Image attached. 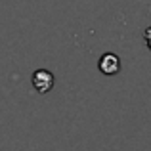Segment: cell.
Segmentation results:
<instances>
[{
    "label": "cell",
    "mask_w": 151,
    "mask_h": 151,
    "mask_svg": "<svg viewBox=\"0 0 151 151\" xmlns=\"http://www.w3.org/2000/svg\"><path fill=\"white\" fill-rule=\"evenodd\" d=\"M31 82H33L35 90H37L38 94H48L50 90L54 88V75H52L48 69H37L33 73Z\"/></svg>",
    "instance_id": "obj_1"
},
{
    "label": "cell",
    "mask_w": 151,
    "mask_h": 151,
    "mask_svg": "<svg viewBox=\"0 0 151 151\" xmlns=\"http://www.w3.org/2000/svg\"><path fill=\"white\" fill-rule=\"evenodd\" d=\"M98 69H100L103 75H107V77H113V75H117L119 71H121V59H119L117 54L107 52V54H103L100 58V61H98Z\"/></svg>",
    "instance_id": "obj_2"
},
{
    "label": "cell",
    "mask_w": 151,
    "mask_h": 151,
    "mask_svg": "<svg viewBox=\"0 0 151 151\" xmlns=\"http://www.w3.org/2000/svg\"><path fill=\"white\" fill-rule=\"evenodd\" d=\"M144 40H145V44H147V48L151 50V27H147V29L144 31Z\"/></svg>",
    "instance_id": "obj_3"
}]
</instances>
